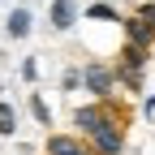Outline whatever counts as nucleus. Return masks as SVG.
Instances as JSON below:
<instances>
[{
  "label": "nucleus",
  "mask_w": 155,
  "mask_h": 155,
  "mask_svg": "<svg viewBox=\"0 0 155 155\" xmlns=\"http://www.w3.org/2000/svg\"><path fill=\"white\" fill-rule=\"evenodd\" d=\"M5 30H9V39H26L30 35V13L26 9H13L9 22H5Z\"/></svg>",
  "instance_id": "6e6552de"
},
{
  "label": "nucleus",
  "mask_w": 155,
  "mask_h": 155,
  "mask_svg": "<svg viewBox=\"0 0 155 155\" xmlns=\"http://www.w3.org/2000/svg\"><path fill=\"white\" fill-rule=\"evenodd\" d=\"M48 155H91V147H82V138H73V134H52Z\"/></svg>",
  "instance_id": "39448f33"
},
{
  "label": "nucleus",
  "mask_w": 155,
  "mask_h": 155,
  "mask_svg": "<svg viewBox=\"0 0 155 155\" xmlns=\"http://www.w3.org/2000/svg\"><path fill=\"white\" fill-rule=\"evenodd\" d=\"M78 22V5L73 0H52V26L56 30H69Z\"/></svg>",
  "instance_id": "0eeeda50"
},
{
  "label": "nucleus",
  "mask_w": 155,
  "mask_h": 155,
  "mask_svg": "<svg viewBox=\"0 0 155 155\" xmlns=\"http://www.w3.org/2000/svg\"><path fill=\"white\" fill-rule=\"evenodd\" d=\"M30 116H35L39 125H52V108H48L43 99H39V95H30Z\"/></svg>",
  "instance_id": "9d476101"
},
{
  "label": "nucleus",
  "mask_w": 155,
  "mask_h": 155,
  "mask_svg": "<svg viewBox=\"0 0 155 155\" xmlns=\"http://www.w3.org/2000/svg\"><path fill=\"white\" fill-rule=\"evenodd\" d=\"M13 129H17V108L0 99V138H13Z\"/></svg>",
  "instance_id": "1a4fd4ad"
},
{
  "label": "nucleus",
  "mask_w": 155,
  "mask_h": 155,
  "mask_svg": "<svg viewBox=\"0 0 155 155\" xmlns=\"http://www.w3.org/2000/svg\"><path fill=\"white\" fill-rule=\"evenodd\" d=\"M142 61H147L142 48H125V56H121V78H125L129 86H138V78H142Z\"/></svg>",
  "instance_id": "423d86ee"
},
{
  "label": "nucleus",
  "mask_w": 155,
  "mask_h": 155,
  "mask_svg": "<svg viewBox=\"0 0 155 155\" xmlns=\"http://www.w3.org/2000/svg\"><path fill=\"white\" fill-rule=\"evenodd\" d=\"M125 30H129V48H151L155 43V9H142L138 17H129L125 22Z\"/></svg>",
  "instance_id": "f03ea898"
},
{
  "label": "nucleus",
  "mask_w": 155,
  "mask_h": 155,
  "mask_svg": "<svg viewBox=\"0 0 155 155\" xmlns=\"http://www.w3.org/2000/svg\"><path fill=\"white\" fill-rule=\"evenodd\" d=\"M108 116H112L108 104H86V108H78V112H73V125L82 129V134H91V129H99Z\"/></svg>",
  "instance_id": "20e7f679"
},
{
  "label": "nucleus",
  "mask_w": 155,
  "mask_h": 155,
  "mask_svg": "<svg viewBox=\"0 0 155 155\" xmlns=\"http://www.w3.org/2000/svg\"><path fill=\"white\" fill-rule=\"evenodd\" d=\"M86 138H91L95 155H116V151L125 147V134H121V121H112V116H108V121H104L99 129H91Z\"/></svg>",
  "instance_id": "f257e3e1"
},
{
  "label": "nucleus",
  "mask_w": 155,
  "mask_h": 155,
  "mask_svg": "<svg viewBox=\"0 0 155 155\" xmlns=\"http://www.w3.org/2000/svg\"><path fill=\"white\" fill-rule=\"evenodd\" d=\"M86 17H95V22H116V9H112V5H91Z\"/></svg>",
  "instance_id": "9b49d317"
},
{
  "label": "nucleus",
  "mask_w": 155,
  "mask_h": 155,
  "mask_svg": "<svg viewBox=\"0 0 155 155\" xmlns=\"http://www.w3.org/2000/svg\"><path fill=\"white\" fill-rule=\"evenodd\" d=\"M22 78H26V82H35V78H39V65H35V56L22 65Z\"/></svg>",
  "instance_id": "f8f14e48"
},
{
  "label": "nucleus",
  "mask_w": 155,
  "mask_h": 155,
  "mask_svg": "<svg viewBox=\"0 0 155 155\" xmlns=\"http://www.w3.org/2000/svg\"><path fill=\"white\" fill-rule=\"evenodd\" d=\"M82 78H86V86H91V95H99V104H108L112 99V78H116V69L112 65H86L82 69Z\"/></svg>",
  "instance_id": "7ed1b4c3"
}]
</instances>
